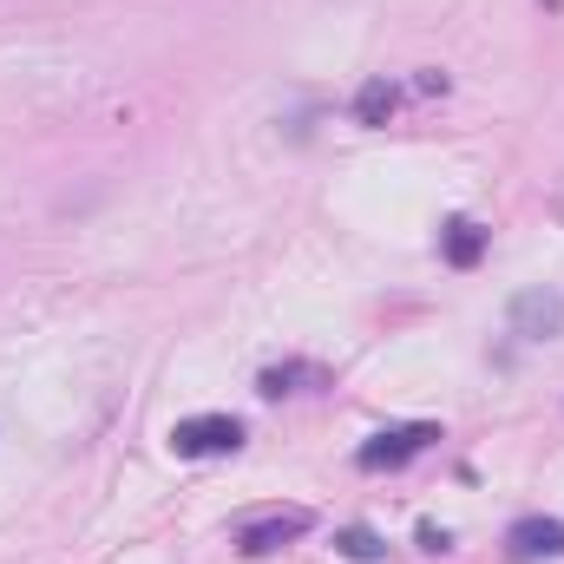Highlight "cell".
<instances>
[{
	"instance_id": "cell-1",
	"label": "cell",
	"mask_w": 564,
	"mask_h": 564,
	"mask_svg": "<svg viewBox=\"0 0 564 564\" xmlns=\"http://www.w3.org/2000/svg\"><path fill=\"white\" fill-rule=\"evenodd\" d=\"M433 440H440V426H433V421L381 426L375 440H361V453H355V466H361V473H394V466H408L414 453H426Z\"/></svg>"
},
{
	"instance_id": "cell-2",
	"label": "cell",
	"mask_w": 564,
	"mask_h": 564,
	"mask_svg": "<svg viewBox=\"0 0 564 564\" xmlns=\"http://www.w3.org/2000/svg\"><path fill=\"white\" fill-rule=\"evenodd\" d=\"M243 446V421L237 414H191V421L171 426V453L177 459H217V453H237Z\"/></svg>"
},
{
	"instance_id": "cell-3",
	"label": "cell",
	"mask_w": 564,
	"mask_h": 564,
	"mask_svg": "<svg viewBox=\"0 0 564 564\" xmlns=\"http://www.w3.org/2000/svg\"><path fill=\"white\" fill-rule=\"evenodd\" d=\"M506 322H512V335H525V341H552L564 335V295L558 289H519L512 295V308H506Z\"/></svg>"
},
{
	"instance_id": "cell-4",
	"label": "cell",
	"mask_w": 564,
	"mask_h": 564,
	"mask_svg": "<svg viewBox=\"0 0 564 564\" xmlns=\"http://www.w3.org/2000/svg\"><path fill=\"white\" fill-rule=\"evenodd\" d=\"M506 558H512V564L564 558V519H545V512H532V519H519V525L506 532Z\"/></svg>"
},
{
	"instance_id": "cell-5",
	"label": "cell",
	"mask_w": 564,
	"mask_h": 564,
	"mask_svg": "<svg viewBox=\"0 0 564 564\" xmlns=\"http://www.w3.org/2000/svg\"><path fill=\"white\" fill-rule=\"evenodd\" d=\"M315 519L302 512V506H289V512H263V519H250L243 532H237V545H243V558H263V552H276L289 539H302Z\"/></svg>"
},
{
	"instance_id": "cell-6",
	"label": "cell",
	"mask_w": 564,
	"mask_h": 564,
	"mask_svg": "<svg viewBox=\"0 0 564 564\" xmlns=\"http://www.w3.org/2000/svg\"><path fill=\"white\" fill-rule=\"evenodd\" d=\"M308 388H328V368L322 361H276L257 375V394L263 401H282V394H308Z\"/></svg>"
},
{
	"instance_id": "cell-7",
	"label": "cell",
	"mask_w": 564,
	"mask_h": 564,
	"mask_svg": "<svg viewBox=\"0 0 564 564\" xmlns=\"http://www.w3.org/2000/svg\"><path fill=\"white\" fill-rule=\"evenodd\" d=\"M479 250H486V230H479L473 217H453V224L440 230V257H446L453 270H473V263H479Z\"/></svg>"
},
{
	"instance_id": "cell-8",
	"label": "cell",
	"mask_w": 564,
	"mask_h": 564,
	"mask_svg": "<svg viewBox=\"0 0 564 564\" xmlns=\"http://www.w3.org/2000/svg\"><path fill=\"white\" fill-rule=\"evenodd\" d=\"M394 106H401V86H394V79H368V86L355 93V119H361V126H388Z\"/></svg>"
},
{
	"instance_id": "cell-9",
	"label": "cell",
	"mask_w": 564,
	"mask_h": 564,
	"mask_svg": "<svg viewBox=\"0 0 564 564\" xmlns=\"http://www.w3.org/2000/svg\"><path fill=\"white\" fill-rule=\"evenodd\" d=\"M335 552L341 558H355V564H375V558H388V545L368 532V525H348V532H335Z\"/></svg>"
},
{
	"instance_id": "cell-10",
	"label": "cell",
	"mask_w": 564,
	"mask_h": 564,
	"mask_svg": "<svg viewBox=\"0 0 564 564\" xmlns=\"http://www.w3.org/2000/svg\"><path fill=\"white\" fill-rule=\"evenodd\" d=\"M421 545H426V552H446V545H453V532H446V525H421Z\"/></svg>"
}]
</instances>
